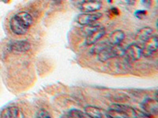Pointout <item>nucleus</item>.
<instances>
[{
  "label": "nucleus",
  "instance_id": "obj_15",
  "mask_svg": "<svg viewBox=\"0 0 158 118\" xmlns=\"http://www.w3.org/2000/svg\"><path fill=\"white\" fill-rule=\"evenodd\" d=\"M109 43L108 41H103L101 43H96L95 46H94L91 50V53L94 54H98L102 50H104V48H106L108 46H109Z\"/></svg>",
  "mask_w": 158,
  "mask_h": 118
},
{
  "label": "nucleus",
  "instance_id": "obj_22",
  "mask_svg": "<svg viewBox=\"0 0 158 118\" xmlns=\"http://www.w3.org/2000/svg\"><path fill=\"white\" fill-rule=\"evenodd\" d=\"M108 2H111V0H108Z\"/></svg>",
  "mask_w": 158,
  "mask_h": 118
},
{
  "label": "nucleus",
  "instance_id": "obj_12",
  "mask_svg": "<svg viewBox=\"0 0 158 118\" xmlns=\"http://www.w3.org/2000/svg\"><path fill=\"white\" fill-rule=\"evenodd\" d=\"M10 48L14 51L24 53L30 50L31 44L27 40H17L10 43Z\"/></svg>",
  "mask_w": 158,
  "mask_h": 118
},
{
  "label": "nucleus",
  "instance_id": "obj_16",
  "mask_svg": "<svg viewBox=\"0 0 158 118\" xmlns=\"http://www.w3.org/2000/svg\"><path fill=\"white\" fill-rule=\"evenodd\" d=\"M67 116L69 117H73V118H86L89 117L88 115L85 112H82V111L79 110V109H71L70 111H69L68 114H67Z\"/></svg>",
  "mask_w": 158,
  "mask_h": 118
},
{
  "label": "nucleus",
  "instance_id": "obj_2",
  "mask_svg": "<svg viewBox=\"0 0 158 118\" xmlns=\"http://www.w3.org/2000/svg\"><path fill=\"white\" fill-rule=\"evenodd\" d=\"M124 54V49L119 45H109L97 54V59L100 61H108L109 59L122 57Z\"/></svg>",
  "mask_w": 158,
  "mask_h": 118
},
{
  "label": "nucleus",
  "instance_id": "obj_3",
  "mask_svg": "<svg viewBox=\"0 0 158 118\" xmlns=\"http://www.w3.org/2000/svg\"><path fill=\"white\" fill-rule=\"evenodd\" d=\"M74 2L83 13L97 12L102 7L101 0H74Z\"/></svg>",
  "mask_w": 158,
  "mask_h": 118
},
{
  "label": "nucleus",
  "instance_id": "obj_17",
  "mask_svg": "<svg viewBox=\"0 0 158 118\" xmlns=\"http://www.w3.org/2000/svg\"><path fill=\"white\" fill-rule=\"evenodd\" d=\"M36 116L37 117H46V118H49L51 117L50 113L48 112V111L44 110V109H40L38 111V113H36Z\"/></svg>",
  "mask_w": 158,
  "mask_h": 118
},
{
  "label": "nucleus",
  "instance_id": "obj_6",
  "mask_svg": "<svg viewBox=\"0 0 158 118\" xmlns=\"http://www.w3.org/2000/svg\"><path fill=\"white\" fill-rule=\"evenodd\" d=\"M142 109L145 113L149 116L152 115L157 114L158 113V103L156 99L153 98H146L141 104Z\"/></svg>",
  "mask_w": 158,
  "mask_h": 118
},
{
  "label": "nucleus",
  "instance_id": "obj_8",
  "mask_svg": "<svg viewBox=\"0 0 158 118\" xmlns=\"http://www.w3.org/2000/svg\"><path fill=\"white\" fill-rule=\"evenodd\" d=\"M85 113L89 116V117L94 118H107L110 117L108 111L101 108L93 106H88L85 108Z\"/></svg>",
  "mask_w": 158,
  "mask_h": 118
},
{
  "label": "nucleus",
  "instance_id": "obj_1",
  "mask_svg": "<svg viewBox=\"0 0 158 118\" xmlns=\"http://www.w3.org/2000/svg\"><path fill=\"white\" fill-rule=\"evenodd\" d=\"M32 16L27 12H20L13 17L10 22V28L15 34L21 36L25 35L32 25Z\"/></svg>",
  "mask_w": 158,
  "mask_h": 118
},
{
  "label": "nucleus",
  "instance_id": "obj_10",
  "mask_svg": "<svg viewBox=\"0 0 158 118\" xmlns=\"http://www.w3.org/2000/svg\"><path fill=\"white\" fill-rule=\"evenodd\" d=\"M146 43L147 45L144 48H142V55L149 57L157 50L158 41L156 36H153Z\"/></svg>",
  "mask_w": 158,
  "mask_h": 118
},
{
  "label": "nucleus",
  "instance_id": "obj_21",
  "mask_svg": "<svg viewBox=\"0 0 158 118\" xmlns=\"http://www.w3.org/2000/svg\"><path fill=\"white\" fill-rule=\"evenodd\" d=\"M127 3L129 4V5H135L136 0H126Z\"/></svg>",
  "mask_w": 158,
  "mask_h": 118
},
{
  "label": "nucleus",
  "instance_id": "obj_5",
  "mask_svg": "<svg viewBox=\"0 0 158 118\" xmlns=\"http://www.w3.org/2000/svg\"><path fill=\"white\" fill-rule=\"evenodd\" d=\"M130 61H135L142 56V48L137 43H131L124 49V54Z\"/></svg>",
  "mask_w": 158,
  "mask_h": 118
},
{
  "label": "nucleus",
  "instance_id": "obj_11",
  "mask_svg": "<svg viewBox=\"0 0 158 118\" xmlns=\"http://www.w3.org/2000/svg\"><path fill=\"white\" fill-rule=\"evenodd\" d=\"M0 116L4 118H16L24 117V114L22 110L17 106H9L3 109L0 113Z\"/></svg>",
  "mask_w": 158,
  "mask_h": 118
},
{
  "label": "nucleus",
  "instance_id": "obj_18",
  "mask_svg": "<svg viewBox=\"0 0 158 118\" xmlns=\"http://www.w3.org/2000/svg\"><path fill=\"white\" fill-rule=\"evenodd\" d=\"M135 17L137 18H139V19H142L146 17V10H138L135 12Z\"/></svg>",
  "mask_w": 158,
  "mask_h": 118
},
{
  "label": "nucleus",
  "instance_id": "obj_13",
  "mask_svg": "<svg viewBox=\"0 0 158 118\" xmlns=\"http://www.w3.org/2000/svg\"><path fill=\"white\" fill-rule=\"evenodd\" d=\"M125 38V33L122 30H115L110 34L108 42L110 45H119Z\"/></svg>",
  "mask_w": 158,
  "mask_h": 118
},
{
  "label": "nucleus",
  "instance_id": "obj_4",
  "mask_svg": "<svg viewBox=\"0 0 158 118\" xmlns=\"http://www.w3.org/2000/svg\"><path fill=\"white\" fill-rule=\"evenodd\" d=\"M101 17H102V14L101 13H82V14L77 15V18H76V22L77 24L82 25V26L93 25L95 22H97Z\"/></svg>",
  "mask_w": 158,
  "mask_h": 118
},
{
  "label": "nucleus",
  "instance_id": "obj_7",
  "mask_svg": "<svg viewBox=\"0 0 158 118\" xmlns=\"http://www.w3.org/2000/svg\"><path fill=\"white\" fill-rule=\"evenodd\" d=\"M153 36V30L149 27H144L139 29L135 35L137 43L145 44Z\"/></svg>",
  "mask_w": 158,
  "mask_h": 118
},
{
  "label": "nucleus",
  "instance_id": "obj_9",
  "mask_svg": "<svg viewBox=\"0 0 158 118\" xmlns=\"http://www.w3.org/2000/svg\"><path fill=\"white\" fill-rule=\"evenodd\" d=\"M106 33V31L104 28H98L97 29H96L95 31H94L93 32H91L90 34H89L88 36H86V39H85V43L88 46H91V45H94L97 42H98L103 36L105 35Z\"/></svg>",
  "mask_w": 158,
  "mask_h": 118
},
{
  "label": "nucleus",
  "instance_id": "obj_14",
  "mask_svg": "<svg viewBox=\"0 0 158 118\" xmlns=\"http://www.w3.org/2000/svg\"><path fill=\"white\" fill-rule=\"evenodd\" d=\"M110 117H129V114L127 112L122 110V109H115V108H110L109 110L108 111Z\"/></svg>",
  "mask_w": 158,
  "mask_h": 118
},
{
  "label": "nucleus",
  "instance_id": "obj_19",
  "mask_svg": "<svg viewBox=\"0 0 158 118\" xmlns=\"http://www.w3.org/2000/svg\"><path fill=\"white\" fill-rule=\"evenodd\" d=\"M142 3L146 7L149 8L151 6V5H152V0H142Z\"/></svg>",
  "mask_w": 158,
  "mask_h": 118
},
{
  "label": "nucleus",
  "instance_id": "obj_20",
  "mask_svg": "<svg viewBox=\"0 0 158 118\" xmlns=\"http://www.w3.org/2000/svg\"><path fill=\"white\" fill-rule=\"evenodd\" d=\"M111 13L113 14L114 15H118V14H119V12H118V9H116V8H112V9L111 10Z\"/></svg>",
  "mask_w": 158,
  "mask_h": 118
}]
</instances>
